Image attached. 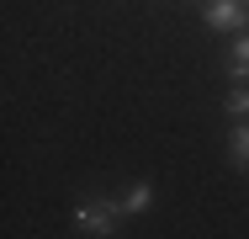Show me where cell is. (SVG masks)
<instances>
[{"instance_id": "cell-1", "label": "cell", "mask_w": 249, "mask_h": 239, "mask_svg": "<svg viewBox=\"0 0 249 239\" xmlns=\"http://www.w3.org/2000/svg\"><path fill=\"white\" fill-rule=\"evenodd\" d=\"M122 202H111V197H90V202H74V213H69V223L74 229H85V234L96 239H111L117 229H122Z\"/></svg>"}, {"instance_id": "cell-2", "label": "cell", "mask_w": 249, "mask_h": 239, "mask_svg": "<svg viewBox=\"0 0 249 239\" xmlns=\"http://www.w3.org/2000/svg\"><path fill=\"white\" fill-rule=\"evenodd\" d=\"M201 21H207L212 32H244L249 27V0H207Z\"/></svg>"}, {"instance_id": "cell-3", "label": "cell", "mask_w": 249, "mask_h": 239, "mask_svg": "<svg viewBox=\"0 0 249 239\" xmlns=\"http://www.w3.org/2000/svg\"><path fill=\"white\" fill-rule=\"evenodd\" d=\"M149 207H154V186L149 181H138V186L122 197V213H127V218H138V213H149Z\"/></svg>"}, {"instance_id": "cell-4", "label": "cell", "mask_w": 249, "mask_h": 239, "mask_svg": "<svg viewBox=\"0 0 249 239\" xmlns=\"http://www.w3.org/2000/svg\"><path fill=\"white\" fill-rule=\"evenodd\" d=\"M228 69H233V80H249V32L233 38V48H228Z\"/></svg>"}, {"instance_id": "cell-5", "label": "cell", "mask_w": 249, "mask_h": 239, "mask_svg": "<svg viewBox=\"0 0 249 239\" xmlns=\"http://www.w3.org/2000/svg\"><path fill=\"white\" fill-rule=\"evenodd\" d=\"M228 154H233L239 170H249V122H239V128L228 133Z\"/></svg>"}, {"instance_id": "cell-6", "label": "cell", "mask_w": 249, "mask_h": 239, "mask_svg": "<svg viewBox=\"0 0 249 239\" xmlns=\"http://www.w3.org/2000/svg\"><path fill=\"white\" fill-rule=\"evenodd\" d=\"M223 106H228V117H239V122H249V85H244V80H239V85L228 91V101H223Z\"/></svg>"}]
</instances>
